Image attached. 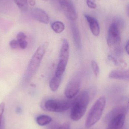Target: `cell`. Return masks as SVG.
Masks as SVG:
<instances>
[{"label": "cell", "mask_w": 129, "mask_h": 129, "mask_svg": "<svg viewBox=\"0 0 129 129\" xmlns=\"http://www.w3.org/2000/svg\"><path fill=\"white\" fill-rule=\"evenodd\" d=\"M31 13L33 18L37 21L44 24H47L49 23V17L44 10L34 8L31 10Z\"/></svg>", "instance_id": "30bf717a"}, {"label": "cell", "mask_w": 129, "mask_h": 129, "mask_svg": "<svg viewBox=\"0 0 129 129\" xmlns=\"http://www.w3.org/2000/svg\"><path fill=\"white\" fill-rule=\"evenodd\" d=\"M121 38L120 36L119 26L117 22L112 23L109 28L107 42L109 47L115 48L116 52H121L120 43Z\"/></svg>", "instance_id": "8992f818"}, {"label": "cell", "mask_w": 129, "mask_h": 129, "mask_svg": "<svg viewBox=\"0 0 129 129\" xmlns=\"http://www.w3.org/2000/svg\"><path fill=\"white\" fill-rule=\"evenodd\" d=\"M86 4L88 7L92 9H95L97 5L95 3V0H86Z\"/></svg>", "instance_id": "44dd1931"}, {"label": "cell", "mask_w": 129, "mask_h": 129, "mask_svg": "<svg viewBox=\"0 0 129 129\" xmlns=\"http://www.w3.org/2000/svg\"><path fill=\"white\" fill-rule=\"evenodd\" d=\"M9 45L10 47L13 49H17L20 48L19 42L17 40L13 39L11 40L9 42Z\"/></svg>", "instance_id": "ffe728a7"}, {"label": "cell", "mask_w": 129, "mask_h": 129, "mask_svg": "<svg viewBox=\"0 0 129 129\" xmlns=\"http://www.w3.org/2000/svg\"><path fill=\"white\" fill-rule=\"evenodd\" d=\"M128 111V107L125 106H118L110 111L105 118L104 121L107 124L113 117L120 113L126 114Z\"/></svg>", "instance_id": "7c38bea8"}, {"label": "cell", "mask_w": 129, "mask_h": 129, "mask_svg": "<svg viewBox=\"0 0 129 129\" xmlns=\"http://www.w3.org/2000/svg\"><path fill=\"white\" fill-rule=\"evenodd\" d=\"M85 17L87 20L91 31L94 36H98L100 33V27L98 20L94 17L86 14Z\"/></svg>", "instance_id": "8fae6325"}, {"label": "cell", "mask_w": 129, "mask_h": 129, "mask_svg": "<svg viewBox=\"0 0 129 129\" xmlns=\"http://www.w3.org/2000/svg\"><path fill=\"white\" fill-rule=\"evenodd\" d=\"M81 79L79 76L75 77L68 83L65 88L64 94L67 98L71 99L75 97L79 91Z\"/></svg>", "instance_id": "52a82bcc"}, {"label": "cell", "mask_w": 129, "mask_h": 129, "mask_svg": "<svg viewBox=\"0 0 129 129\" xmlns=\"http://www.w3.org/2000/svg\"><path fill=\"white\" fill-rule=\"evenodd\" d=\"M71 126L69 122H66L62 124L58 129H70Z\"/></svg>", "instance_id": "d4e9b609"}, {"label": "cell", "mask_w": 129, "mask_h": 129, "mask_svg": "<svg viewBox=\"0 0 129 129\" xmlns=\"http://www.w3.org/2000/svg\"><path fill=\"white\" fill-rule=\"evenodd\" d=\"M89 100L88 92L84 91L73 101L70 113V117L72 120L77 121L83 117L87 109Z\"/></svg>", "instance_id": "6da1fadb"}, {"label": "cell", "mask_w": 129, "mask_h": 129, "mask_svg": "<svg viewBox=\"0 0 129 129\" xmlns=\"http://www.w3.org/2000/svg\"><path fill=\"white\" fill-rule=\"evenodd\" d=\"M129 42L128 41L127 43H126V45L125 46V50L126 51V53H127L128 54H129Z\"/></svg>", "instance_id": "4316f807"}, {"label": "cell", "mask_w": 129, "mask_h": 129, "mask_svg": "<svg viewBox=\"0 0 129 129\" xmlns=\"http://www.w3.org/2000/svg\"><path fill=\"white\" fill-rule=\"evenodd\" d=\"M73 101L50 99L47 100L44 104V107L50 112H63L72 107Z\"/></svg>", "instance_id": "5b68a950"}, {"label": "cell", "mask_w": 129, "mask_h": 129, "mask_svg": "<svg viewBox=\"0 0 129 129\" xmlns=\"http://www.w3.org/2000/svg\"><path fill=\"white\" fill-rule=\"evenodd\" d=\"M62 77L58 76L55 75L49 83V86L51 90L53 92L57 91L60 85Z\"/></svg>", "instance_id": "9a60e30c"}, {"label": "cell", "mask_w": 129, "mask_h": 129, "mask_svg": "<svg viewBox=\"0 0 129 129\" xmlns=\"http://www.w3.org/2000/svg\"><path fill=\"white\" fill-rule=\"evenodd\" d=\"M17 112H18V113H19V112H21V109L19 108H18V109H17Z\"/></svg>", "instance_id": "83f0119b"}, {"label": "cell", "mask_w": 129, "mask_h": 129, "mask_svg": "<svg viewBox=\"0 0 129 129\" xmlns=\"http://www.w3.org/2000/svg\"><path fill=\"white\" fill-rule=\"evenodd\" d=\"M109 77L110 79H127L129 77V71L114 70L109 73Z\"/></svg>", "instance_id": "4fadbf2b"}, {"label": "cell", "mask_w": 129, "mask_h": 129, "mask_svg": "<svg viewBox=\"0 0 129 129\" xmlns=\"http://www.w3.org/2000/svg\"><path fill=\"white\" fill-rule=\"evenodd\" d=\"M60 4L63 11L69 19L72 21L77 19V13L74 5L71 1L60 0Z\"/></svg>", "instance_id": "ba28073f"}, {"label": "cell", "mask_w": 129, "mask_h": 129, "mask_svg": "<svg viewBox=\"0 0 129 129\" xmlns=\"http://www.w3.org/2000/svg\"><path fill=\"white\" fill-rule=\"evenodd\" d=\"M0 1H1V0H0Z\"/></svg>", "instance_id": "f546056e"}, {"label": "cell", "mask_w": 129, "mask_h": 129, "mask_svg": "<svg viewBox=\"0 0 129 129\" xmlns=\"http://www.w3.org/2000/svg\"><path fill=\"white\" fill-rule=\"evenodd\" d=\"M42 1H47L48 0H42Z\"/></svg>", "instance_id": "f1b7e54d"}, {"label": "cell", "mask_w": 129, "mask_h": 129, "mask_svg": "<svg viewBox=\"0 0 129 129\" xmlns=\"http://www.w3.org/2000/svg\"><path fill=\"white\" fill-rule=\"evenodd\" d=\"M36 123L40 126H44L50 123L52 121L51 117L47 115H42L39 116L36 120Z\"/></svg>", "instance_id": "2e32d148"}, {"label": "cell", "mask_w": 129, "mask_h": 129, "mask_svg": "<svg viewBox=\"0 0 129 129\" xmlns=\"http://www.w3.org/2000/svg\"><path fill=\"white\" fill-rule=\"evenodd\" d=\"M51 28L55 32L60 33L62 32L65 29L64 24L60 21H55L51 24Z\"/></svg>", "instance_id": "e0dca14e"}, {"label": "cell", "mask_w": 129, "mask_h": 129, "mask_svg": "<svg viewBox=\"0 0 129 129\" xmlns=\"http://www.w3.org/2000/svg\"><path fill=\"white\" fill-rule=\"evenodd\" d=\"M91 67L92 70L94 71V74L95 76H98V75L100 73V68L98 64L97 63V62H95L94 60H92L91 63Z\"/></svg>", "instance_id": "d6986e66"}, {"label": "cell", "mask_w": 129, "mask_h": 129, "mask_svg": "<svg viewBox=\"0 0 129 129\" xmlns=\"http://www.w3.org/2000/svg\"><path fill=\"white\" fill-rule=\"evenodd\" d=\"M126 114L120 113L111 119L108 123L106 129H123Z\"/></svg>", "instance_id": "9c48e42d"}, {"label": "cell", "mask_w": 129, "mask_h": 129, "mask_svg": "<svg viewBox=\"0 0 129 129\" xmlns=\"http://www.w3.org/2000/svg\"><path fill=\"white\" fill-rule=\"evenodd\" d=\"M27 36L24 33L20 32L17 35V39L18 41L26 40Z\"/></svg>", "instance_id": "603a6c76"}, {"label": "cell", "mask_w": 129, "mask_h": 129, "mask_svg": "<svg viewBox=\"0 0 129 129\" xmlns=\"http://www.w3.org/2000/svg\"><path fill=\"white\" fill-rule=\"evenodd\" d=\"M69 56V42L66 39H64L63 40L60 51L59 62L55 71V75L63 77L68 63Z\"/></svg>", "instance_id": "277c9868"}, {"label": "cell", "mask_w": 129, "mask_h": 129, "mask_svg": "<svg viewBox=\"0 0 129 129\" xmlns=\"http://www.w3.org/2000/svg\"><path fill=\"white\" fill-rule=\"evenodd\" d=\"M18 41L20 48L22 49H25L26 48L27 45V42L26 40Z\"/></svg>", "instance_id": "cb8c5ba5"}, {"label": "cell", "mask_w": 129, "mask_h": 129, "mask_svg": "<svg viewBox=\"0 0 129 129\" xmlns=\"http://www.w3.org/2000/svg\"><path fill=\"white\" fill-rule=\"evenodd\" d=\"M28 3H29L31 6H33L35 5V0H29L28 1Z\"/></svg>", "instance_id": "484cf974"}, {"label": "cell", "mask_w": 129, "mask_h": 129, "mask_svg": "<svg viewBox=\"0 0 129 129\" xmlns=\"http://www.w3.org/2000/svg\"><path fill=\"white\" fill-rule=\"evenodd\" d=\"M71 29L74 43L76 47L79 48L81 46V38L79 29L76 26L74 23L72 24Z\"/></svg>", "instance_id": "5bb4252c"}, {"label": "cell", "mask_w": 129, "mask_h": 129, "mask_svg": "<svg viewBox=\"0 0 129 129\" xmlns=\"http://www.w3.org/2000/svg\"><path fill=\"white\" fill-rule=\"evenodd\" d=\"M106 103V98L104 96H101L96 101L89 111L86 118V128H90L100 120L103 115Z\"/></svg>", "instance_id": "7a4b0ae2"}, {"label": "cell", "mask_w": 129, "mask_h": 129, "mask_svg": "<svg viewBox=\"0 0 129 129\" xmlns=\"http://www.w3.org/2000/svg\"><path fill=\"white\" fill-rule=\"evenodd\" d=\"M5 108V104L4 102H2L0 104V126L1 124L2 116L4 111Z\"/></svg>", "instance_id": "7402d4cb"}, {"label": "cell", "mask_w": 129, "mask_h": 129, "mask_svg": "<svg viewBox=\"0 0 129 129\" xmlns=\"http://www.w3.org/2000/svg\"><path fill=\"white\" fill-rule=\"evenodd\" d=\"M14 2L23 12L27 11L28 8V0H14Z\"/></svg>", "instance_id": "ac0fdd59"}, {"label": "cell", "mask_w": 129, "mask_h": 129, "mask_svg": "<svg viewBox=\"0 0 129 129\" xmlns=\"http://www.w3.org/2000/svg\"><path fill=\"white\" fill-rule=\"evenodd\" d=\"M47 45L39 47L33 56L28 65L25 75V80L26 82L30 81L38 70L42 58L45 54Z\"/></svg>", "instance_id": "3957f363"}]
</instances>
